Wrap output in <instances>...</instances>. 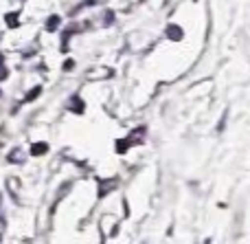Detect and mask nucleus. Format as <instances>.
<instances>
[{"label": "nucleus", "instance_id": "6", "mask_svg": "<svg viewBox=\"0 0 250 244\" xmlns=\"http://www.w3.org/2000/svg\"><path fill=\"white\" fill-rule=\"evenodd\" d=\"M60 16H51V18H48V20H46V24H44V29H46L48 31V33H53V31H57V29H60Z\"/></svg>", "mask_w": 250, "mask_h": 244}, {"label": "nucleus", "instance_id": "1", "mask_svg": "<svg viewBox=\"0 0 250 244\" xmlns=\"http://www.w3.org/2000/svg\"><path fill=\"white\" fill-rule=\"evenodd\" d=\"M83 108H86V106H83L82 97H79V95H73V97H70V101H68V110H70V112L82 114V112H83Z\"/></svg>", "mask_w": 250, "mask_h": 244}, {"label": "nucleus", "instance_id": "3", "mask_svg": "<svg viewBox=\"0 0 250 244\" xmlns=\"http://www.w3.org/2000/svg\"><path fill=\"white\" fill-rule=\"evenodd\" d=\"M114 187H117V180H114V178L112 180H101V183H99V198L108 196Z\"/></svg>", "mask_w": 250, "mask_h": 244}, {"label": "nucleus", "instance_id": "14", "mask_svg": "<svg viewBox=\"0 0 250 244\" xmlns=\"http://www.w3.org/2000/svg\"><path fill=\"white\" fill-rule=\"evenodd\" d=\"M16 2H22V0H16Z\"/></svg>", "mask_w": 250, "mask_h": 244}, {"label": "nucleus", "instance_id": "15", "mask_svg": "<svg viewBox=\"0 0 250 244\" xmlns=\"http://www.w3.org/2000/svg\"><path fill=\"white\" fill-rule=\"evenodd\" d=\"M0 95H2V92H0Z\"/></svg>", "mask_w": 250, "mask_h": 244}, {"label": "nucleus", "instance_id": "12", "mask_svg": "<svg viewBox=\"0 0 250 244\" xmlns=\"http://www.w3.org/2000/svg\"><path fill=\"white\" fill-rule=\"evenodd\" d=\"M105 22H108V24H110V22H114V13L105 11Z\"/></svg>", "mask_w": 250, "mask_h": 244}, {"label": "nucleus", "instance_id": "9", "mask_svg": "<svg viewBox=\"0 0 250 244\" xmlns=\"http://www.w3.org/2000/svg\"><path fill=\"white\" fill-rule=\"evenodd\" d=\"M99 0H83L82 4H77V7L73 9V13H77V11H82V9H86V7H90V4H97Z\"/></svg>", "mask_w": 250, "mask_h": 244}, {"label": "nucleus", "instance_id": "13", "mask_svg": "<svg viewBox=\"0 0 250 244\" xmlns=\"http://www.w3.org/2000/svg\"><path fill=\"white\" fill-rule=\"evenodd\" d=\"M73 66H75L73 62H66V64H64V70H70V68H73Z\"/></svg>", "mask_w": 250, "mask_h": 244}, {"label": "nucleus", "instance_id": "2", "mask_svg": "<svg viewBox=\"0 0 250 244\" xmlns=\"http://www.w3.org/2000/svg\"><path fill=\"white\" fill-rule=\"evenodd\" d=\"M24 158H26V154L22 152L20 148L11 150V152L7 154V161H9V163H18V165H22V163H24Z\"/></svg>", "mask_w": 250, "mask_h": 244}, {"label": "nucleus", "instance_id": "10", "mask_svg": "<svg viewBox=\"0 0 250 244\" xmlns=\"http://www.w3.org/2000/svg\"><path fill=\"white\" fill-rule=\"evenodd\" d=\"M40 92H42V88H40V86H35V88H33V90H29V92H26L24 101H31V99H35V97H38V95H40Z\"/></svg>", "mask_w": 250, "mask_h": 244}, {"label": "nucleus", "instance_id": "11", "mask_svg": "<svg viewBox=\"0 0 250 244\" xmlns=\"http://www.w3.org/2000/svg\"><path fill=\"white\" fill-rule=\"evenodd\" d=\"M7 68H4V57L0 55V82H2V79H7Z\"/></svg>", "mask_w": 250, "mask_h": 244}, {"label": "nucleus", "instance_id": "7", "mask_svg": "<svg viewBox=\"0 0 250 244\" xmlns=\"http://www.w3.org/2000/svg\"><path fill=\"white\" fill-rule=\"evenodd\" d=\"M167 35H169V38H171V40H180L182 38V31L180 29H178V26H169V29H167Z\"/></svg>", "mask_w": 250, "mask_h": 244}, {"label": "nucleus", "instance_id": "4", "mask_svg": "<svg viewBox=\"0 0 250 244\" xmlns=\"http://www.w3.org/2000/svg\"><path fill=\"white\" fill-rule=\"evenodd\" d=\"M46 152H48V145L44 143V141H38V143L31 145V154H33V156H42V154H46Z\"/></svg>", "mask_w": 250, "mask_h": 244}, {"label": "nucleus", "instance_id": "5", "mask_svg": "<svg viewBox=\"0 0 250 244\" xmlns=\"http://www.w3.org/2000/svg\"><path fill=\"white\" fill-rule=\"evenodd\" d=\"M4 22H7V26H9V29H16V26L18 24H20V13H7V16H4Z\"/></svg>", "mask_w": 250, "mask_h": 244}, {"label": "nucleus", "instance_id": "8", "mask_svg": "<svg viewBox=\"0 0 250 244\" xmlns=\"http://www.w3.org/2000/svg\"><path fill=\"white\" fill-rule=\"evenodd\" d=\"M16 183H18L16 178H9V180H7V187H9V192H11V196L18 200V185H16Z\"/></svg>", "mask_w": 250, "mask_h": 244}]
</instances>
